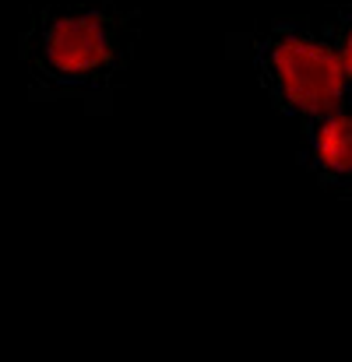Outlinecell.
Wrapping results in <instances>:
<instances>
[{"mask_svg": "<svg viewBox=\"0 0 352 362\" xmlns=\"http://www.w3.org/2000/svg\"><path fill=\"white\" fill-rule=\"evenodd\" d=\"M226 53L254 67L271 106L300 127L352 106V81L317 18H264L226 35Z\"/></svg>", "mask_w": 352, "mask_h": 362, "instance_id": "cell-2", "label": "cell"}, {"mask_svg": "<svg viewBox=\"0 0 352 362\" xmlns=\"http://www.w3.org/2000/svg\"><path fill=\"white\" fill-rule=\"evenodd\" d=\"M317 25H321L324 39L331 42V49L339 53V60H342V67H346V74L352 81V4L328 7V14H321Z\"/></svg>", "mask_w": 352, "mask_h": 362, "instance_id": "cell-4", "label": "cell"}, {"mask_svg": "<svg viewBox=\"0 0 352 362\" xmlns=\"http://www.w3.org/2000/svg\"><path fill=\"white\" fill-rule=\"evenodd\" d=\"M300 162L321 190L352 197V106L300 127Z\"/></svg>", "mask_w": 352, "mask_h": 362, "instance_id": "cell-3", "label": "cell"}, {"mask_svg": "<svg viewBox=\"0 0 352 362\" xmlns=\"http://www.w3.org/2000/svg\"><path fill=\"white\" fill-rule=\"evenodd\" d=\"M141 11L123 0H67L28 11L18 32V60L32 103L74 99L96 117L113 113L134 60Z\"/></svg>", "mask_w": 352, "mask_h": 362, "instance_id": "cell-1", "label": "cell"}]
</instances>
